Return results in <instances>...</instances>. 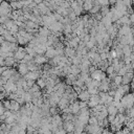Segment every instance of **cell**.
I'll return each mask as SVG.
<instances>
[{
  "instance_id": "6da1fadb",
  "label": "cell",
  "mask_w": 134,
  "mask_h": 134,
  "mask_svg": "<svg viewBox=\"0 0 134 134\" xmlns=\"http://www.w3.org/2000/svg\"><path fill=\"white\" fill-rule=\"evenodd\" d=\"M50 30H52V31H55V32H58V31H61L62 29H63V25H62V23L61 22H58V21H56V22H53L50 26Z\"/></svg>"
},
{
  "instance_id": "7a4b0ae2",
  "label": "cell",
  "mask_w": 134,
  "mask_h": 134,
  "mask_svg": "<svg viewBox=\"0 0 134 134\" xmlns=\"http://www.w3.org/2000/svg\"><path fill=\"white\" fill-rule=\"evenodd\" d=\"M104 77H105L104 73H103L102 71H100V70H95V71H93V72H92V79L96 80V81H100V80H103Z\"/></svg>"
},
{
  "instance_id": "3957f363",
  "label": "cell",
  "mask_w": 134,
  "mask_h": 134,
  "mask_svg": "<svg viewBox=\"0 0 134 134\" xmlns=\"http://www.w3.org/2000/svg\"><path fill=\"white\" fill-rule=\"evenodd\" d=\"M93 8V2L92 1H85L83 4V10L85 11H90Z\"/></svg>"
},
{
  "instance_id": "277c9868",
  "label": "cell",
  "mask_w": 134,
  "mask_h": 134,
  "mask_svg": "<svg viewBox=\"0 0 134 134\" xmlns=\"http://www.w3.org/2000/svg\"><path fill=\"white\" fill-rule=\"evenodd\" d=\"M109 3H110V0H96V4L102 6H107L109 5Z\"/></svg>"
},
{
  "instance_id": "5b68a950",
  "label": "cell",
  "mask_w": 134,
  "mask_h": 134,
  "mask_svg": "<svg viewBox=\"0 0 134 134\" xmlns=\"http://www.w3.org/2000/svg\"><path fill=\"white\" fill-rule=\"evenodd\" d=\"M100 11H101V6H100L98 4H95V5H93V8L90 10V13H91V14H97Z\"/></svg>"
},
{
  "instance_id": "8992f818",
  "label": "cell",
  "mask_w": 134,
  "mask_h": 134,
  "mask_svg": "<svg viewBox=\"0 0 134 134\" xmlns=\"http://www.w3.org/2000/svg\"><path fill=\"white\" fill-rule=\"evenodd\" d=\"M19 71L22 73V74H25L26 72H27V66L24 65V64H21L19 66Z\"/></svg>"
},
{
  "instance_id": "52a82bcc",
  "label": "cell",
  "mask_w": 134,
  "mask_h": 134,
  "mask_svg": "<svg viewBox=\"0 0 134 134\" xmlns=\"http://www.w3.org/2000/svg\"><path fill=\"white\" fill-rule=\"evenodd\" d=\"M55 53H56V50H53L52 48H48L47 51H46V56L48 58H51V57L55 56Z\"/></svg>"
},
{
  "instance_id": "ba28073f",
  "label": "cell",
  "mask_w": 134,
  "mask_h": 134,
  "mask_svg": "<svg viewBox=\"0 0 134 134\" xmlns=\"http://www.w3.org/2000/svg\"><path fill=\"white\" fill-rule=\"evenodd\" d=\"M25 77L29 79V80H35V79H37V73L36 72H31L29 74H26Z\"/></svg>"
},
{
  "instance_id": "9c48e42d",
  "label": "cell",
  "mask_w": 134,
  "mask_h": 134,
  "mask_svg": "<svg viewBox=\"0 0 134 134\" xmlns=\"http://www.w3.org/2000/svg\"><path fill=\"white\" fill-rule=\"evenodd\" d=\"M80 97H81L82 100H84V101H86V100L89 98V94H88V92H83V93H81Z\"/></svg>"
},
{
  "instance_id": "30bf717a",
  "label": "cell",
  "mask_w": 134,
  "mask_h": 134,
  "mask_svg": "<svg viewBox=\"0 0 134 134\" xmlns=\"http://www.w3.org/2000/svg\"><path fill=\"white\" fill-rule=\"evenodd\" d=\"M68 17H69V19H70V20H75V19H76V15H75L72 11L68 14Z\"/></svg>"
},
{
  "instance_id": "8fae6325",
  "label": "cell",
  "mask_w": 134,
  "mask_h": 134,
  "mask_svg": "<svg viewBox=\"0 0 134 134\" xmlns=\"http://www.w3.org/2000/svg\"><path fill=\"white\" fill-rule=\"evenodd\" d=\"M40 33H41V35H43V36H47V35H48V30L45 29V27H43V29L40 30Z\"/></svg>"
},
{
  "instance_id": "7c38bea8",
  "label": "cell",
  "mask_w": 134,
  "mask_h": 134,
  "mask_svg": "<svg viewBox=\"0 0 134 134\" xmlns=\"http://www.w3.org/2000/svg\"><path fill=\"white\" fill-rule=\"evenodd\" d=\"M38 84H39L40 87H44V86H45V83H44V81H42V80H39Z\"/></svg>"
},
{
  "instance_id": "4fadbf2b",
  "label": "cell",
  "mask_w": 134,
  "mask_h": 134,
  "mask_svg": "<svg viewBox=\"0 0 134 134\" xmlns=\"http://www.w3.org/2000/svg\"><path fill=\"white\" fill-rule=\"evenodd\" d=\"M129 19H130V22H134V14H132V15L129 17Z\"/></svg>"
},
{
  "instance_id": "5bb4252c",
  "label": "cell",
  "mask_w": 134,
  "mask_h": 134,
  "mask_svg": "<svg viewBox=\"0 0 134 134\" xmlns=\"http://www.w3.org/2000/svg\"><path fill=\"white\" fill-rule=\"evenodd\" d=\"M121 81H122V79H121V77H119V76H118V77H116V79H115V82H116V83H121Z\"/></svg>"
},
{
  "instance_id": "9a60e30c",
  "label": "cell",
  "mask_w": 134,
  "mask_h": 134,
  "mask_svg": "<svg viewBox=\"0 0 134 134\" xmlns=\"http://www.w3.org/2000/svg\"><path fill=\"white\" fill-rule=\"evenodd\" d=\"M116 2H117V0H110V3L111 4H115Z\"/></svg>"
},
{
  "instance_id": "2e32d148",
  "label": "cell",
  "mask_w": 134,
  "mask_h": 134,
  "mask_svg": "<svg viewBox=\"0 0 134 134\" xmlns=\"http://www.w3.org/2000/svg\"><path fill=\"white\" fill-rule=\"evenodd\" d=\"M69 1H70V2H73V1H75V0H69Z\"/></svg>"
},
{
  "instance_id": "e0dca14e",
  "label": "cell",
  "mask_w": 134,
  "mask_h": 134,
  "mask_svg": "<svg viewBox=\"0 0 134 134\" xmlns=\"http://www.w3.org/2000/svg\"><path fill=\"white\" fill-rule=\"evenodd\" d=\"M2 1H3V0H0V3H1V2H2Z\"/></svg>"
}]
</instances>
